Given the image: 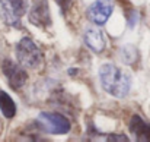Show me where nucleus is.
I'll return each mask as SVG.
<instances>
[{
	"label": "nucleus",
	"instance_id": "423d86ee",
	"mask_svg": "<svg viewBox=\"0 0 150 142\" xmlns=\"http://www.w3.org/2000/svg\"><path fill=\"white\" fill-rule=\"evenodd\" d=\"M1 69H3V73H4L9 85L13 90H19V88H22L25 85V82L28 79V75H26L23 66L16 65L12 60H4Z\"/></svg>",
	"mask_w": 150,
	"mask_h": 142
},
{
	"label": "nucleus",
	"instance_id": "f257e3e1",
	"mask_svg": "<svg viewBox=\"0 0 150 142\" xmlns=\"http://www.w3.org/2000/svg\"><path fill=\"white\" fill-rule=\"evenodd\" d=\"M99 79L102 88L112 97L124 98L127 97L131 88L130 75L117 65L105 63L99 69Z\"/></svg>",
	"mask_w": 150,
	"mask_h": 142
},
{
	"label": "nucleus",
	"instance_id": "7ed1b4c3",
	"mask_svg": "<svg viewBox=\"0 0 150 142\" xmlns=\"http://www.w3.org/2000/svg\"><path fill=\"white\" fill-rule=\"evenodd\" d=\"M37 125L41 131L51 135H63L70 131V122L66 116L60 113H48L42 111L37 117Z\"/></svg>",
	"mask_w": 150,
	"mask_h": 142
},
{
	"label": "nucleus",
	"instance_id": "20e7f679",
	"mask_svg": "<svg viewBox=\"0 0 150 142\" xmlns=\"http://www.w3.org/2000/svg\"><path fill=\"white\" fill-rule=\"evenodd\" d=\"M25 10V0H0V19L7 25L18 27Z\"/></svg>",
	"mask_w": 150,
	"mask_h": 142
},
{
	"label": "nucleus",
	"instance_id": "39448f33",
	"mask_svg": "<svg viewBox=\"0 0 150 142\" xmlns=\"http://www.w3.org/2000/svg\"><path fill=\"white\" fill-rule=\"evenodd\" d=\"M112 10H114L112 0H95L88 7L86 15H88L91 22H93L96 25H103L109 19Z\"/></svg>",
	"mask_w": 150,
	"mask_h": 142
},
{
	"label": "nucleus",
	"instance_id": "1a4fd4ad",
	"mask_svg": "<svg viewBox=\"0 0 150 142\" xmlns=\"http://www.w3.org/2000/svg\"><path fill=\"white\" fill-rule=\"evenodd\" d=\"M130 129L139 141H150V125L146 123L144 120H142V117L134 116L131 119Z\"/></svg>",
	"mask_w": 150,
	"mask_h": 142
},
{
	"label": "nucleus",
	"instance_id": "9b49d317",
	"mask_svg": "<svg viewBox=\"0 0 150 142\" xmlns=\"http://www.w3.org/2000/svg\"><path fill=\"white\" fill-rule=\"evenodd\" d=\"M57 3L60 4V7H61V9H66V7H67V4L70 3V0H57Z\"/></svg>",
	"mask_w": 150,
	"mask_h": 142
},
{
	"label": "nucleus",
	"instance_id": "0eeeda50",
	"mask_svg": "<svg viewBox=\"0 0 150 142\" xmlns=\"http://www.w3.org/2000/svg\"><path fill=\"white\" fill-rule=\"evenodd\" d=\"M29 22L40 28H47L51 24V15L47 0H34L29 12Z\"/></svg>",
	"mask_w": 150,
	"mask_h": 142
},
{
	"label": "nucleus",
	"instance_id": "6e6552de",
	"mask_svg": "<svg viewBox=\"0 0 150 142\" xmlns=\"http://www.w3.org/2000/svg\"><path fill=\"white\" fill-rule=\"evenodd\" d=\"M83 40H85V44L95 53H102L106 46L105 35L99 28H88L85 31Z\"/></svg>",
	"mask_w": 150,
	"mask_h": 142
},
{
	"label": "nucleus",
	"instance_id": "f03ea898",
	"mask_svg": "<svg viewBox=\"0 0 150 142\" xmlns=\"http://www.w3.org/2000/svg\"><path fill=\"white\" fill-rule=\"evenodd\" d=\"M16 59L21 66L28 69H37L42 65L44 56L31 38L25 37L16 44Z\"/></svg>",
	"mask_w": 150,
	"mask_h": 142
},
{
	"label": "nucleus",
	"instance_id": "9d476101",
	"mask_svg": "<svg viewBox=\"0 0 150 142\" xmlns=\"http://www.w3.org/2000/svg\"><path fill=\"white\" fill-rule=\"evenodd\" d=\"M0 110L3 111V114L7 119H12L16 113V105H15L13 100L4 91H0Z\"/></svg>",
	"mask_w": 150,
	"mask_h": 142
}]
</instances>
